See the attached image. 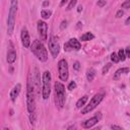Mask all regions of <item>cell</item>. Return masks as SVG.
Listing matches in <instances>:
<instances>
[{
	"mask_svg": "<svg viewBox=\"0 0 130 130\" xmlns=\"http://www.w3.org/2000/svg\"><path fill=\"white\" fill-rule=\"evenodd\" d=\"M111 128L112 129H117V130H122V127H120V126H117V125H111Z\"/></svg>",
	"mask_w": 130,
	"mask_h": 130,
	"instance_id": "cell-34",
	"label": "cell"
},
{
	"mask_svg": "<svg viewBox=\"0 0 130 130\" xmlns=\"http://www.w3.org/2000/svg\"><path fill=\"white\" fill-rule=\"evenodd\" d=\"M65 87L63 83H61L60 81H56L55 82V104L59 109L63 108L65 104Z\"/></svg>",
	"mask_w": 130,
	"mask_h": 130,
	"instance_id": "cell-4",
	"label": "cell"
},
{
	"mask_svg": "<svg viewBox=\"0 0 130 130\" xmlns=\"http://www.w3.org/2000/svg\"><path fill=\"white\" fill-rule=\"evenodd\" d=\"M129 72V68H120V69H118L117 71L115 72V74H114V79L115 80H118L119 79V77H120V75L121 74H123V73H128Z\"/></svg>",
	"mask_w": 130,
	"mask_h": 130,
	"instance_id": "cell-16",
	"label": "cell"
},
{
	"mask_svg": "<svg viewBox=\"0 0 130 130\" xmlns=\"http://www.w3.org/2000/svg\"><path fill=\"white\" fill-rule=\"evenodd\" d=\"M81 10H82V6L79 5V6H78V8H77V11H78V12H80Z\"/></svg>",
	"mask_w": 130,
	"mask_h": 130,
	"instance_id": "cell-39",
	"label": "cell"
},
{
	"mask_svg": "<svg viewBox=\"0 0 130 130\" xmlns=\"http://www.w3.org/2000/svg\"><path fill=\"white\" fill-rule=\"evenodd\" d=\"M34 80H35V84H36V87H37V91H38V95L40 94V88H41V85H40V75H39V70L38 68H35V76H34Z\"/></svg>",
	"mask_w": 130,
	"mask_h": 130,
	"instance_id": "cell-15",
	"label": "cell"
},
{
	"mask_svg": "<svg viewBox=\"0 0 130 130\" xmlns=\"http://www.w3.org/2000/svg\"><path fill=\"white\" fill-rule=\"evenodd\" d=\"M68 43H69V45L71 46V48H72L73 50H79L80 48H81L80 42L77 39H75V38H73V39H70L69 41H68Z\"/></svg>",
	"mask_w": 130,
	"mask_h": 130,
	"instance_id": "cell-14",
	"label": "cell"
},
{
	"mask_svg": "<svg viewBox=\"0 0 130 130\" xmlns=\"http://www.w3.org/2000/svg\"><path fill=\"white\" fill-rule=\"evenodd\" d=\"M58 73H59V77L62 81H67L68 79V65H67V61L65 59H61L58 62Z\"/></svg>",
	"mask_w": 130,
	"mask_h": 130,
	"instance_id": "cell-7",
	"label": "cell"
},
{
	"mask_svg": "<svg viewBox=\"0 0 130 130\" xmlns=\"http://www.w3.org/2000/svg\"><path fill=\"white\" fill-rule=\"evenodd\" d=\"M16 11H17V0H11L8 18H7V34L8 35H12L13 34V30H14V25H15Z\"/></svg>",
	"mask_w": 130,
	"mask_h": 130,
	"instance_id": "cell-2",
	"label": "cell"
},
{
	"mask_svg": "<svg viewBox=\"0 0 130 130\" xmlns=\"http://www.w3.org/2000/svg\"><path fill=\"white\" fill-rule=\"evenodd\" d=\"M42 84H43V90H42V97L44 100H48L51 93V73L50 71H45L43 73L42 77Z\"/></svg>",
	"mask_w": 130,
	"mask_h": 130,
	"instance_id": "cell-5",
	"label": "cell"
},
{
	"mask_svg": "<svg viewBox=\"0 0 130 130\" xmlns=\"http://www.w3.org/2000/svg\"><path fill=\"white\" fill-rule=\"evenodd\" d=\"M20 37H22V42L23 47H25V48H29L30 46V38L29 30H26V28H22V34H20Z\"/></svg>",
	"mask_w": 130,
	"mask_h": 130,
	"instance_id": "cell-10",
	"label": "cell"
},
{
	"mask_svg": "<svg viewBox=\"0 0 130 130\" xmlns=\"http://www.w3.org/2000/svg\"><path fill=\"white\" fill-rule=\"evenodd\" d=\"M76 3H77V0H70V2H69V4H68V6H67L66 10H71L75 5H76Z\"/></svg>",
	"mask_w": 130,
	"mask_h": 130,
	"instance_id": "cell-24",
	"label": "cell"
},
{
	"mask_svg": "<svg viewBox=\"0 0 130 130\" xmlns=\"http://www.w3.org/2000/svg\"><path fill=\"white\" fill-rule=\"evenodd\" d=\"M76 28H77V29H80V28H82V23H81L80 22H77V26H76Z\"/></svg>",
	"mask_w": 130,
	"mask_h": 130,
	"instance_id": "cell-37",
	"label": "cell"
},
{
	"mask_svg": "<svg viewBox=\"0 0 130 130\" xmlns=\"http://www.w3.org/2000/svg\"><path fill=\"white\" fill-rule=\"evenodd\" d=\"M26 106H28V111L30 113L35 112V108H36L35 88H34V83H32L30 77H29L28 87H26Z\"/></svg>",
	"mask_w": 130,
	"mask_h": 130,
	"instance_id": "cell-3",
	"label": "cell"
},
{
	"mask_svg": "<svg viewBox=\"0 0 130 130\" xmlns=\"http://www.w3.org/2000/svg\"><path fill=\"white\" fill-rule=\"evenodd\" d=\"M49 50L53 58H56L60 52V45L55 37H51L49 39Z\"/></svg>",
	"mask_w": 130,
	"mask_h": 130,
	"instance_id": "cell-8",
	"label": "cell"
},
{
	"mask_svg": "<svg viewBox=\"0 0 130 130\" xmlns=\"http://www.w3.org/2000/svg\"><path fill=\"white\" fill-rule=\"evenodd\" d=\"M99 122V118L95 116V117H93L91 119H87V120H85L83 123H82V127L84 129H90L93 126H95L97 123Z\"/></svg>",
	"mask_w": 130,
	"mask_h": 130,
	"instance_id": "cell-12",
	"label": "cell"
},
{
	"mask_svg": "<svg viewBox=\"0 0 130 130\" xmlns=\"http://www.w3.org/2000/svg\"><path fill=\"white\" fill-rule=\"evenodd\" d=\"M95 76V70L94 69V68H90V69H87V81H93L94 78Z\"/></svg>",
	"mask_w": 130,
	"mask_h": 130,
	"instance_id": "cell-18",
	"label": "cell"
},
{
	"mask_svg": "<svg viewBox=\"0 0 130 130\" xmlns=\"http://www.w3.org/2000/svg\"><path fill=\"white\" fill-rule=\"evenodd\" d=\"M68 0H61V3H60V6H64L65 3H67Z\"/></svg>",
	"mask_w": 130,
	"mask_h": 130,
	"instance_id": "cell-35",
	"label": "cell"
},
{
	"mask_svg": "<svg viewBox=\"0 0 130 130\" xmlns=\"http://www.w3.org/2000/svg\"><path fill=\"white\" fill-rule=\"evenodd\" d=\"M15 60H16V53H15V51L13 50V49H10L8 51V53H7V62L9 64H12V63L15 62Z\"/></svg>",
	"mask_w": 130,
	"mask_h": 130,
	"instance_id": "cell-13",
	"label": "cell"
},
{
	"mask_svg": "<svg viewBox=\"0 0 130 130\" xmlns=\"http://www.w3.org/2000/svg\"><path fill=\"white\" fill-rule=\"evenodd\" d=\"M118 56H119V59H120L121 61H125L126 59V53H125V50L123 49H120L118 52Z\"/></svg>",
	"mask_w": 130,
	"mask_h": 130,
	"instance_id": "cell-21",
	"label": "cell"
},
{
	"mask_svg": "<svg viewBox=\"0 0 130 130\" xmlns=\"http://www.w3.org/2000/svg\"><path fill=\"white\" fill-rule=\"evenodd\" d=\"M76 88V82L75 81H70V83L68 84V90L69 91H73V90H75Z\"/></svg>",
	"mask_w": 130,
	"mask_h": 130,
	"instance_id": "cell-26",
	"label": "cell"
},
{
	"mask_svg": "<svg viewBox=\"0 0 130 130\" xmlns=\"http://www.w3.org/2000/svg\"><path fill=\"white\" fill-rule=\"evenodd\" d=\"M111 66H112V64H111V63L106 64L105 66H104V68H103V70H102V73H103V74L108 73V71H109V69H110V68H111Z\"/></svg>",
	"mask_w": 130,
	"mask_h": 130,
	"instance_id": "cell-25",
	"label": "cell"
},
{
	"mask_svg": "<svg viewBox=\"0 0 130 130\" xmlns=\"http://www.w3.org/2000/svg\"><path fill=\"white\" fill-rule=\"evenodd\" d=\"M111 60H112L114 63H118L119 61H120V59H119V56H118V54H116L115 52H114V53H112V54H111Z\"/></svg>",
	"mask_w": 130,
	"mask_h": 130,
	"instance_id": "cell-22",
	"label": "cell"
},
{
	"mask_svg": "<svg viewBox=\"0 0 130 130\" xmlns=\"http://www.w3.org/2000/svg\"><path fill=\"white\" fill-rule=\"evenodd\" d=\"M123 14H124V11H123V10L121 9V10H118L115 16H116L117 18H120V17H122V16H123Z\"/></svg>",
	"mask_w": 130,
	"mask_h": 130,
	"instance_id": "cell-31",
	"label": "cell"
},
{
	"mask_svg": "<svg viewBox=\"0 0 130 130\" xmlns=\"http://www.w3.org/2000/svg\"><path fill=\"white\" fill-rule=\"evenodd\" d=\"M30 51L35 54L36 57L41 62H46L48 60V52L45 46L43 45L42 42L38 40H35L33 42V45L30 46Z\"/></svg>",
	"mask_w": 130,
	"mask_h": 130,
	"instance_id": "cell-1",
	"label": "cell"
},
{
	"mask_svg": "<svg viewBox=\"0 0 130 130\" xmlns=\"http://www.w3.org/2000/svg\"><path fill=\"white\" fill-rule=\"evenodd\" d=\"M30 124L32 125H35V123H36V113L35 112H32V113H30Z\"/></svg>",
	"mask_w": 130,
	"mask_h": 130,
	"instance_id": "cell-23",
	"label": "cell"
},
{
	"mask_svg": "<svg viewBox=\"0 0 130 130\" xmlns=\"http://www.w3.org/2000/svg\"><path fill=\"white\" fill-rule=\"evenodd\" d=\"M73 69H75V70L80 69V63L78 62V61H75V62L73 63Z\"/></svg>",
	"mask_w": 130,
	"mask_h": 130,
	"instance_id": "cell-28",
	"label": "cell"
},
{
	"mask_svg": "<svg viewBox=\"0 0 130 130\" xmlns=\"http://www.w3.org/2000/svg\"><path fill=\"white\" fill-rule=\"evenodd\" d=\"M20 91H22V84L20 83H17L16 85L13 87L11 91H10V100H11V102L14 103L16 101V98L19 95Z\"/></svg>",
	"mask_w": 130,
	"mask_h": 130,
	"instance_id": "cell-11",
	"label": "cell"
},
{
	"mask_svg": "<svg viewBox=\"0 0 130 130\" xmlns=\"http://www.w3.org/2000/svg\"><path fill=\"white\" fill-rule=\"evenodd\" d=\"M48 5H49V1H44L43 2V6H44V7H46V6H48Z\"/></svg>",
	"mask_w": 130,
	"mask_h": 130,
	"instance_id": "cell-38",
	"label": "cell"
},
{
	"mask_svg": "<svg viewBox=\"0 0 130 130\" xmlns=\"http://www.w3.org/2000/svg\"><path fill=\"white\" fill-rule=\"evenodd\" d=\"M122 8H130V0H126L125 2L122 3Z\"/></svg>",
	"mask_w": 130,
	"mask_h": 130,
	"instance_id": "cell-27",
	"label": "cell"
},
{
	"mask_svg": "<svg viewBox=\"0 0 130 130\" xmlns=\"http://www.w3.org/2000/svg\"><path fill=\"white\" fill-rule=\"evenodd\" d=\"M97 4H98L99 7H104V6L106 5V0H99Z\"/></svg>",
	"mask_w": 130,
	"mask_h": 130,
	"instance_id": "cell-30",
	"label": "cell"
},
{
	"mask_svg": "<svg viewBox=\"0 0 130 130\" xmlns=\"http://www.w3.org/2000/svg\"><path fill=\"white\" fill-rule=\"evenodd\" d=\"M67 28V20H63L62 22H61V25H60V30H65Z\"/></svg>",
	"mask_w": 130,
	"mask_h": 130,
	"instance_id": "cell-29",
	"label": "cell"
},
{
	"mask_svg": "<svg viewBox=\"0 0 130 130\" xmlns=\"http://www.w3.org/2000/svg\"><path fill=\"white\" fill-rule=\"evenodd\" d=\"M125 53H126V57L130 58V46L127 47V48L125 49Z\"/></svg>",
	"mask_w": 130,
	"mask_h": 130,
	"instance_id": "cell-33",
	"label": "cell"
},
{
	"mask_svg": "<svg viewBox=\"0 0 130 130\" xmlns=\"http://www.w3.org/2000/svg\"><path fill=\"white\" fill-rule=\"evenodd\" d=\"M95 38V36L91 34V32H87V33H84L83 35L80 36V41H82V42H87V41H91L93 40Z\"/></svg>",
	"mask_w": 130,
	"mask_h": 130,
	"instance_id": "cell-17",
	"label": "cell"
},
{
	"mask_svg": "<svg viewBox=\"0 0 130 130\" xmlns=\"http://www.w3.org/2000/svg\"><path fill=\"white\" fill-rule=\"evenodd\" d=\"M103 99H104V95H103V94L95 95L94 97L91 98V100L90 101V103L87 104V106H85L82 110H81V114H87V113H90L91 111H93L94 109L97 108V106L103 101Z\"/></svg>",
	"mask_w": 130,
	"mask_h": 130,
	"instance_id": "cell-6",
	"label": "cell"
},
{
	"mask_svg": "<svg viewBox=\"0 0 130 130\" xmlns=\"http://www.w3.org/2000/svg\"><path fill=\"white\" fill-rule=\"evenodd\" d=\"M51 14H52V12H51L50 10L43 9L42 11H41V16H42V18H44V19H48V18H50Z\"/></svg>",
	"mask_w": 130,
	"mask_h": 130,
	"instance_id": "cell-20",
	"label": "cell"
},
{
	"mask_svg": "<svg viewBox=\"0 0 130 130\" xmlns=\"http://www.w3.org/2000/svg\"><path fill=\"white\" fill-rule=\"evenodd\" d=\"M38 33L40 35L41 38V41L45 42L47 41V38H48V25L43 22V20H39L38 22Z\"/></svg>",
	"mask_w": 130,
	"mask_h": 130,
	"instance_id": "cell-9",
	"label": "cell"
},
{
	"mask_svg": "<svg viewBox=\"0 0 130 130\" xmlns=\"http://www.w3.org/2000/svg\"><path fill=\"white\" fill-rule=\"evenodd\" d=\"M64 50H65V51H70V50H73V49H72V48H71V46L69 45V43H66V44L64 45Z\"/></svg>",
	"mask_w": 130,
	"mask_h": 130,
	"instance_id": "cell-32",
	"label": "cell"
},
{
	"mask_svg": "<svg viewBox=\"0 0 130 130\" xmlns=\"http://www.w3.org/2000/svg\"><path fill=\"white\" fill-rule=\"evenodd\" d=\"M125 25H126V26H129V25H130V16L125 20Z\"/></svg>",
	"mask_w": 130,
	"mask_h": 130,
	"instance_id": "cell-36",
	"label": "cell"
},
{
	"mask_svg": "<svg viewBox=\"0 0 130 130\" xmlns=\"http://www.w3.org/2000/svg\"><path fill=\"white\" fill-rule=\"evenodd\" d=\"M87 100H88V97H87V95H83L82 98L79 99V100L77 101V103H76V108H77V109L82 108L83 106L85 105V103L87 102Z\"/></svg>",
	"mask_w": 130,
	"mask_h": 130,
	"instance_id": "cell-19",
	"label": "cell"
}]
</instances>
